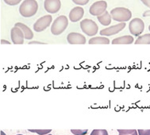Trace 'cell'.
<instances>
[{"instance_id":"e0dca14e","label":"cell","mask_w":150,"mask_h":135,"mask_svg":"<svg viewBox=\"0 0 150 135\" xmlns=\"http://www.w3.org/2000/svg\"><path fill=\"white\" fill-rule=\"evenodd\" d=\"M135 44L150 45V33L144 34V35H142V36L138 37V38L137 39V41L135 42Z\"/></svg>"},{"instance_id":"cb8c5ba5","label":"cell","mask_w":150,"mask_h":135,"mask_svg":"<svg viewBox=\"0 0 150 135\" xmlns=\"http://www.w3.org/2000/svg\"><path fill=\"white\" fill-rule=\"evenodd\" d=\"M139 135H150V130H138Z\"/></svg>"},{"instance_id":"5b68a950","label":"cell","mask_w":150,"mask_h":135,"mask_svg":"<svg viewBox=\"0 0 150 135\" xmlns=\"http://www.w3.org/2000/svg\"><path fill=\"white\" fill-rule=\"evenodd\" d=\"M144 29H145V23L138 18H134L129 22V30L134 36H140L144 31Z\"/></svg>"},{"instance_id":"2e32d148","label":"cell","mask_w":150,"mask_h":135,"mask_svg":"<svg viewBox=\"0 0 150 135\" xmlns=\"http://www.w3.org/2000/svg\"><path fill=\"white\" fill-rule=\"evenodd\" d=\"M88 43L90 45H108L110 40L105 37H95L89 40Z\"/></svg>"},{"instance_id":"9a60e30c","label":"cell","mask_w":150,"mask_h":135,"mask_svg":"<svg viewBox=\"0 0 150 135\" xmlns=\"http://www.w3.org/2000/svg\"><path fill=\"white\" fill-rule=\"evenodd\" d=\"M97 18H98V22H100L102 25H105V26H107L111 23V14H110L108 11H105L102 15H99V16L97 17Z\"/></svg>"},{"instance_id":"52a82bcc","label":"cell","mask_w":150,"mask_h":135,"mask_svg":"<svg viewBox=\"0 0 150 135\" xmlns=\"http://www.w3.org/2000/svg\"><path fill=\"white\" fill-rule=\"evenodd\" d=\"M107 3L106 1L101 0V1H98L96 3H93L92 5L90 7V14L93 16H99L103 14L105 11H107Z\"/></svg>"},{"instance_id":"d6986e66","label":"cell","mask_w":150,"mask_h":135,"mask_svg":"<svg viewBox=\"0 0 150 135\" xmlns=\"http://www.w3.org/2000/svg\"><path fill=\"white\" fill-rule=\"evenodd\" d=\"M91 135H108V132L106 130H94Z\"/></svg>"},{"instance_id":"7a4b0ae2","label":"cell","mask_w":150,"mask_h":135,"mask_svg":"<svg viewBox=\"0 0 150 135\" xmlns=\"http://www.w3.org/2000/svg\"><path fill=\"white\" fill-rule=\"evenodd\" d=\"M112 19L119 22H127L132 17L131 11L125 7H116L110 11Z\"/></svg>"},{"instance_id":"6da1fadb","label":"cell","mask_w":150,"mask_h":135,"mask_svg":"<svg viewBox=\"0 0 150 135\" xmlns=\"http://www.w3.org/2000/svg\"><path fill=\"white\" fill-rule=\"evenodd\" d=\"M38 10V4L36 0H24L19 6V13L25 18L35 15Z\"/></svg>"},{"instance_id":"30bf717a","label":"cell","mask_w":150,"mask_h":135,"mask_svg":"<svg viewBox=\"0 0 150 135\" xmlns=\"http://www.w3.org/2000/svg\"><path fill=\"white\" fill-rule=\"evenodd\" d=\"M11 35L12 42L14 45H22L24 43V33L19 27L14 26V27L12 28Z\"/></svg>"},{"instance_id":"7402d4cb","label":"cell","mask_w":150,"mask_h":135,"mask_svg":"<svg viewBox=\"0 0 150 135\" xmlns=\"http://www.w3.org/2000/svg\"><path fill=\"white\" fill-rule=\"evenodd\" d=\"M71 132L74 135H85L87 134V130H71Z\"/></svg>"},{"instance_id":"8992f818","label":"cell","mask_w":150,"mask_h":135,"mask_svg":"<svg viewBox=\"0 0 150 135\" xmlns=\"http://www.w3.org/2000/svg\"><path fill=\"white\" fill-rule=\"evenodd\" d=\"M52 20V18L51 15H45V16L41 17L39 19L37 20V22L34 23L33 30L36 32H38V33L42 32L50 25Z\"/></svg>"},{"instance_id":"f546056e","label":"cell","mask_w":150,"mask_h":135,"mask_svg":"<svg viewBox=\"0 0 150 135\" xmlns=\"http://www.w3.org/2000/svg\"><path fill=\"white\" fill-rule=\"evenodd\" d=\"M149 31H150V25H149Z\"/></svg>"},{"instance_id":"ac0fdd59","label":"cell","mask_w":150,"mask_h":135,"mask_svg":"<svg viewBox=\"0 0 150 135\" xmlns=\"http://www.w3.org/2000/svg\"><path fill=\"white\" fill-rule=\"evenodd\" d=\"M119 135H137V131L135 130H117Z\"/></svg>"},{"instance_id":"7c38bea8","label":"cell","mask_w":150,"mask_h":135,"mask_svg":"<svg viewBox=\"0 0 150 135\" xmlns=\"http://www.w3.org/2000/svg\"><path fill=\"white\" fill-rule=\"evenodd\" d=\"M84 14V10L80 7V6H76L74 7L69 13V19L72 22H76L82 19Z\"/></svg>"},{"instance_id":"ba28073f","label":"cell","mask_w":150,"mask_h":135,"mask_svg":"<svg viewBox=\"0 0 150 135\" xmlns=\"http://www.w3.org/2000/svg\"><path fill=\"white\" fill-rule=\"evenodd\" d=\"M126 23L125 22H120L119 24L117 25H112L110 27H107L106 29H103L100 31V34L102 36H112V35H115L117 34L120 31H122L126 27Z\"/></svg>"},{"instance_id":"4316f807","label":"cell","mask_w":150,"mask_h":135,"mask_svg":"<svg viewBox=\"0 0 150 135\" xmlns=\"http://www.w3.org/2000/svg\"><path fill=\"white\" fill-rule=\"evenodd\" d=\"M4 44H6V45H11V42H9V41H6V40H1V45H4Z\"/></svg>"},{"instance_id":"1f68e13d","label":"cell","mask_w":150,"mask_h":135,"mask_svg":"<svg viewBox=\"0 0 150 135\" xmlns=\"http://www.w3.org/2000/svg\"><path fill=\"white\" fill-rule=\"evenodd\" d=\"M46 135H52V134H46Z\"/></svg>"},{"instance_id":"83f0119b","label":"cell","mask_w":150,"mask_h":135,"mask_svg":"<svg viewBox=\"0 0 150 135\" xmlns=\"http://www.w3.org/2000/svg\"><path fill=\"white\" fill-rule=\"evenodd\" d=\"M143 16H144V17H149L150 16V11H145V13L143 14Z\"/></svg>"},{"instance_id":"3957f363","label":"cell","mask_w":150,"mask_h":135,"mask_svg":"<svg viewBox=\"0 0 150 135\" xmlns=\"http://www.w3.org/2000/svg\"><path fill=\"white\" fill-rule=\"evenodd\" d=\"M68 25V18L64 15L57 17L51 25V33L53 35H60L65 30Z\"/></svg>"},{"instance_id":"8fae6325","label":"cell","mask_w":150,"mask_h":135,"mask_svg":"<svg viewBox=\"0 0 150 135\" xmlns=\"http://www.w3.org/2000/svg\"><path fill=\"white\" fill-rule=\"evenodd\" d=\"M67 40L71 45H83L86 43L85 37L79 33H70L67 37Z\"/></svg>"},{"instance_id":"4fadbf2b","label":"cell","mask_w":150,"mask_h":135,"mask_svg":"<svg viewBox=\"0 0 150 135\" xmlns=\"http://www.w3.org/2000/svg\"><path fill=\"white\" fill-rule=\"evenodd\" d=\"M14 26L19 27L22 30L23 33H24L25 39H26V40H31V39L33 38V33L32 32V30H30V28L28 27L27 25H25L23 23H21V22H17L16 24L14 25Z\"/></svg>"},{"instance_id":"484cf974","label":"cell","mask_w":150,"mask_h":135,"mask_svg":"<svg viewBox=\"0 0 150 135\" xmlns=\"http://www.w3.org/2000/svg\"><path fill=\"white\" fill-rule=\"evenodd\" d=\"M35 44H38V45H45V43H44V42H29V45H35Z\"/></svg>"},{"instance_id":"f1b7e54d","label":"cell","mask_w":150,"mask_h":135,"mask_svg":"<svg viewBox=\"0 0 150 135\" xmlns=\"http://www.w3.org/2000/svg\"><path fill=\"white\" fill-rule=\"evenodd\" d=\"M1 135H6L5 133L3 132V131H1Z\"/></svg>"},{"instance_id":"ffe728a7","label":"cell","mask_w":150,"mask_h":135,"mask_svg":"<svg viewBox=\"0 0 150 135\" xmlns=\"http://www.w3.org/2000/svg\"><path fill=\"white\" fill-rule=\"evenodd\" d=\"M51 130H29V131L30 132H33V133H37V134H38L40 135H44V134H49V133L51 132Z\"/></svg>"},{"instance_id":"9c48e42d","label":"cell","mask_w":150,"mask_h":135,"mask_svg":"<svg viewBox=\"0 0 150 135\" xmlns=\"http://www.w3.org/2000/svg\"><path fill=\"white\" fill-rule=\"evenodd\" d=\"M44 7L48 13L56 14L60 11L61 7L60 0H45Z\"/></svg>"},{"instance_id":"4dcf8cb0","label":"cell","mask_w":150,"mask_h":135,"mask_svg":"<svg viewBox=\"0 0 150 135\" xmlns=\"http://www.w3.org/2000/svg\"><path fill=\"white\" fill-rule=\"evenodd\" d=\"M17 135H23V134H17Z\"/></svg>"},{"instance_id":"277c9868","label":"cell","mask_w":150,"mask_h":135,"mask_svg":"<svg viewBox=\"0 0 150 135\" xmlns=\"http://www.w3.org/2000/svg\"><path fill=\"white\" fill-rule=\"evenodd\" d=\"M80 27L84 33L88 36H95L98 31V26L91 19H83L80 22Z\"/></svg>"},{"instance_id":"44dd1931","label":"cell","mask_w":150,"mask_h":135,"mask_svg":"<svg viewBox=\"0 0 150 135\" xmlns=\"http://www.w3.org/2000/svg\"><path fill=\"white\" fill-rule=\"evenodd\" d=\"M21 1L22 0H4V2L9 6L18 5V3H21Z\"/></svg>"},{"instance_id":"d4e9b609","label":"cell","mask_w":150,"mask_h":135,"mask_svg":"<svg viewBox=\"0 0 150 135\" xmlns=\"http://www.w3.org/2000/svg\"><path fill=\"white\" fill-rule=\"evenodd\" d=\"M142 3H144L146 6L150 8V0H141Z\"/></svg>"},{"instance_id":"603a6c76","label":"cell","mask_w":150,"mask_h":135,"mask_svg":"<svg viewBox=\"0 0 150 135\" xmlns=\"http://www.w3.org/2000/svg\"><path fill=\"white\" fill-rule=\"evenodd\" d=\"M72 2H73L74 3L77 4V5L83 6L87 4L88 2H89V0H72Z\"/></svg>"},{"instance_id":"5bb4252c","label":"cell","mask_w":150,"mask_h":135,"mask_svg":"<svg viewBox=\"0 0 150 135\" xmlns=\"http://www.w3.org/2000/svg\"><path fill=\"white\" fill-rule=\"evenodd\" d=\"M134 42V37L132 36H129V35H126V36L119 37L117 38H115L112 41V44L113 45H129L132 44Z\"/></svg>"}]
</instances>
